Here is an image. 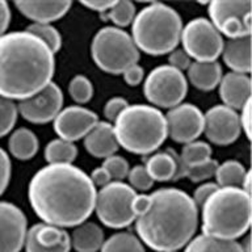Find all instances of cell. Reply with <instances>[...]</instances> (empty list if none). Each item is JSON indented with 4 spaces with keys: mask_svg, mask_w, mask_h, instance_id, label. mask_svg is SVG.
I'll list each match as a JSON object with an SVG mask.
<instances>
[{
    "mask_svg": "<svg viewBox=\"0 0 252 252\" xmlns=\"http://www.w3.org/2000/svg\"><path fill=\"white\" fill-rule=\"evenodd\" d=\"M97 190L90 176L74 164H47L33 175L28 198L42 223L76 227L94 212Z\"/></svg>",
    "mask_w": 252,
    "mask_h": 252,
    "instance_id": "cell-1",
    "label": "cell"
},
{
    "mask_svg": "<svg viewBox=\"0 0 252 252\" xmlns=\"http://www.w3.org/2000/svg\"><path fill=\"white\" fill-rule=\"evenodd\" d=\"M55 57L35 35L27 31L0 37V96L25 100L53 82Z\"/></svg>",
    "mask_w": 252,
    "mask_h": 252,
    "instance_id": "cell-2",
    "label": "cell"
},
{
    "mask_svg": "<svg viewBox=\"0 0 252 252\" xmlns=\"http://www.w3.org/2000/svg\"><path fill=\"white\" fill-rule=\"evenodd\" d=\"M150 206L134 220L138 239L154 251H179L198 227V208L188 193L160 188L150 194Z\"/></svg>",
    "mask_w": 252,
    "mask_h": 252,
    "instance_id": "cell-3",
    "label": "cell"
},
{
    "mask_svg": "<svg viewBox=\"0 0 252 252\" xmlns=\"http://www.w3.org/2000/svg\"><path fill=\"white\" fill-rule=\"evenodd\" d=\"M251 194L240 188H218L201 206L202 234L236 240L251 226Z\"/></svg>",
    "mask_w": 252,
    "mask_h": 252,
    "instance_id": "cell-4",
    "label": "cell"
},
{
    "mask_svg": "<svg viewBox=\"0 0 252 252\" xmlns=\"http://www.w3.org/2000/svg\"><path fill=\"white\" fill-rule=\"evenodd\" d=\"M114 135L118 146L137 155L157 151L168 137L164 114L153 105H127L114 120Z\"/></svg>",
    "mask_w": 252,
    "mask_h": 252,
    "instance_id": "cell-5",
    "label": "cell"
},
{
    "mask_svg": "<svg viewBox=\"0 0 252 252\" xmlns=\"http://www.w3.org/2000/svg\"><path fill=\"white\" fill-rule=\"evenodd\" d=\"M183 20L172 7L150 3L142 8L131 23V38L139 51L146 54H169L180 42Z\"/></svg>",
    "mask_w": 252,
    "mask_h": 252,
    "instance_id": "cell-6",
    "label": "cell"
},
{
    "mask_svg": "<svg viewBox=\"0 0 252 252\" xmlns=\"http://www.w3.org/2000/svg\"><path fill=\"white\" fill-rule=\"evenodd\" d=\"M91 57L100 70L121 75L127 67L137 64L139 50L129 33L116 27L101 28L91 42Z\"/></svg>",
    "mask_w": 252,
    "mask_h": 252,
    "instance_id": "cell-7",
    "label": "cell"
},
{
    "mask_svg": "<svg viewBox=\"0 0 252 252\" xmlns=\"http://www.w3.org/2000/svg\"><path fill=\"white\" fill-rule=\"evenodd\" d=\"M137 192L124 181H112L97 190L94 212L106 227L124 228L135 220L133 200Z\"/></svg>",
    "mask_w": 252,
    "mask_h": 252,
    "instance_id": "cell-8",
    "label": "cell"
},
{
    "mask_svg": "<svg viewBox=\"0 0 252 252\" xmlns=\"http://www.w3.org/2000/svg\"><path fill=\"white\" fill-rule=\"evenodd\" d=\"M187 92L188 80L185 75L168 64L155 67L143 82V94L155 108H175L183 102Z\"/></svg>",
    "mask_w": 252,
    "mask_h": 252,
    "instance_id": "cell-9",
    "label": "cell"
},
{
    "mask_svg": "<svg viewBox=\"0 0 252 252\" xmlns=\"http://www.w3.org/2000/svg\"><path fill=\"white\" fill-rule=\"evenodd\" d=\"M180 42L194 62H214L222 54L224 41L210 20L196 17L183 27Z\"/></svg>",
    "mask_w": 252,
    "mask_h": 252,
    "instance_id": "cell-10",
    "label": "cell"
},
{
    "mask_svg": "<svg viewBox=\"0 0 252 252\" xmlns=\"http://www.w3.org/2000/svg\"><path fill=\"white\" fill-rule=\"evenodd\" d=\"M63 94L57 83H49L38 94L19 101L17 112L24 120L32 124H47L63 109Z\"/></svg>",
    "mask_w": 252,
    "mask_h": 252,
    "instance_id": "cell-11",
    "label": "cell"
},
{
    "mask_svg": "<svg viewBox=\"0 0 252 252\" xmlns=\"http://www.w3.org/2000/svg\"><path fill=\"white\" fill-rule=\"evenodd\" d=\"M164 117L167 134L177 143L187 145L189 142L197 141V138L204 133V113L193 104L181 102L168 109Z\"/></svg>",
    "mask_w": 252,
    "mask_h": 252,
    "instance_id": "cell-12",
    "label": "cell"
},
{
    "mask_svg": "<svg viewBox=\"0 0 252 252\" xmlns=\"http://www.w3.org/2000/svg\"><path fill=\"white\" fill-rule=\"evenodd\" d=\"M239 114L226 105H214L204 113V134L218 146L231 145L239 138Z\"/></svg>",
    "mask_w": 252,
    "mask_h": 252,
    "instance_id": "cell-13",
    "label": "cell"
},
{
    "mask_svg": "<svg viewBox=\"0 0 252 252\" xmlns=\"http://www.w3.org/2000/svg\"><path fill=\"white\" fill-rule=\"evenodd\" d=\"M28 232L27 217L16 205L0 201V252H20Z\"/></svg>",
    "mask_w": 252,
    "mask_h": 252,
    "instance_id": "cell-14",
    "label": "cell"
},
{
    "mask_svg": "<svg viewBox=\"0 0 252 252\" xmlns=\"http://www.w3.org/2000/svg\"><path fill=\"white\" fill-rule=\"evenodd\" d=\"M54 131L61 139L72 142L82 139L98 122L97 114L80 105L63 108L54 118Z\"/></svg>",
    "mask_w": 252,
    "mask_h": 252,
    "instance_id": "cell-15",
    "label": "cell"
},
{
    "mask_svg": "<svg viewBox=\"0 0 252 252\" xmlns=\"http://www.w3.org/2000/svg\"><path fill=\"white\" fill-rule=\"evenodd\" d=\"M24 247L27 252H70V235L63 228L37 223L28 228Z\"/></svg>",
    "mask_w": 252,
    "mask_h": 252,
    "instance_id": "cell-16",
    "label": "cell"
},
{
    "mask_svg": "<svg viewBox=\"0 0 252 252\" xmlns=\"http://www.w3.org/2000/svg\"><path fill=\"white\" fill-rule=\"evenodd\" d=\"M220 97L222 105H226L234 110H240L247 101L251 100V78L250 75L227 72L220 79Z\"/></svg>",
    "mask_w": 252,
    "mask_h": 252,
    "instance_id": "cell-17",
    "label": "cell"
},
{
    "mask_svg": "<svg viewBox=\"0 0 252 252\" xmlns=\"http://www.w3.org/2000/svg\"><path fill=\"white\" fill-rule=\"evenodd\" d=\"M72 3L63 1H35V0H20L15 1L17 11L34 24H51L62 19L70 11Z\"/></svg>",
    "mask_w": 252,
    "mask_h": 252,
    "instance_id": "cell-18",
    "label": "cell"
},
{
    "mask_svg": "<svg viewBox=\"0 0 252 252\" xmlns=\"http://www.w3.org/2000/svg\"><path fill=\"white\" fill-rule=\"evenodd\" d=\"M84 147L94 158L106 159L114 155L120 146L114 135L113 125L110 122L98 121L84 137Z\"/></svg>",
    "mask_w": 252,
    "mask_h": 252,
    "instance_id": "cell-19",
    "label": "cell"
},
{
    "mask_svg": "<svg viewBox=\"0 0 252 252\" xmlns=\"http://www.w3.org/2000/svg\"><path fill=\"white\" fill-rule=\"evenodd\" d=\"M220 55L231 72L248 75L251 72V35L226 41Z\"/></svg>",
    "mask_w": 252,
    "mask_h": 252,
    "instance_id": "cell-20",
    "label": "cell"
},
{
    "mask_svg": "<svg viewBox=\"0 0 252 252\" xmlns=\"http://www.w3.org/2000/svg\"><path fill=\"white\" fill-rule=\"evenodd\" d=\"M223 76L222 67L214 62H192L187 70V78L194 88L200 91H213L218 87Z\"/></svg>",
    "mask_w": 252,
    "mask_h": 252,
    "instance_id": "cell-21",
    "label": "cell"
},
{
    "mask_svg": "<svg viewBox=\"0 0 252 252\" xmlns=\"http://www.w3.org/2000/svg\"><path fill=\"white\" fill-rule=\"evenodd\" d=\"M70 243L76 252H97L104 243V231L94 222H83L74 228Z\"/></svg>",
    "mask_w": 252,
    "mask_h": 252,
    "instance_id": "cell-22",
    "label": "cell"
},
{
    "mask_svg": "<svg viewBox=\"0 0 252 252\" xmlns=\"http://www.w3.org/2000/svg\"><path fill=\"white\" fill-rule=\"evenodd\" d=\"M145 167L150 177L155 181H172L176 173V161H175V150L168 149L165 151L153 154L146 157Z\"/></svg>",
    "mask_w": 252,
    "mask_h": 252,
    "instance_id": "cell-23",
    "label": "cell"
},
{
    "mask_svg": "<svg viewBox=\"0 0 252 252\" xmlns=\"http://www.w3.org/2000/svg\"><path fill=\"white\" fill-rule=\"evenodd\" d=\"M252 3L250 0H214L208 3L210 23L217 27L228 17H243L251 13Z\"/></svg>",
    "mask_w": 252,
    "mask_h": 252,
    "instance_id": "cell-24",
    "label": "cell"
},
{
    "mask_svg": "<svg viewBox=\"0 0 252 252\" xmlns=\"http://www.w3.org/2000/svg\"><path fill=\"white\" fill-rule=\"evenodd\" d=\"M8 149L16 159L29 160L38 151V139L31 129L20 127L11 134Z\"/></svg>",
    "mask_w": 252,
    "mask_h": 252,
    "instance_id": "cell-25",
    "label": "cell"
},
{
    "mask_svg": "<svg viewBox=\"0 0 252 252\" xmlns=\"http://www.w3.org/2000/svg\"><path fill=\"white\" fill-rule=\"evenodd\" d=\"M184 252H244V250L236 240L218 239L200 234L189 240Z\"/></svg>",
    "mask_w": 252,
    "mask_h": 252,
    "instance_id": "cell-26",
    "label": "cell"
},
{
    "mask_svg": "<svg viewBox=\"0 0 252 252\" xmlns=\"http://www.w3.org/2000/svg\"><path fill=\"white\" fill-rule=\"evenodd\" d=\"M247 169L240 161L226 160L218 164L216 171V184L220 188H242Z\"/></svg>",
    "mask_w": 252,
    "mask_h": 252,
    "instance_id": "cell-27",
    "label": "cell"
},
{
    "mask_svg": "<svg viewBox=\"0 0 252 252\" xmlns=\"http://www.w3.org/2000/svg\"><path fill=\"white\" fill-rule=\"evenodd\" d=\"M78 157V147L75 143L61 138L53 139L45 147V159L47 164H72Z\"/></svg>",
    "mask_w": 252,
    "mask_h": 252,
    "instance_id": "cell-28",
    "label": "cell"
},
{
    "mask_svg": "<svg viewBox=\"0 0 252 252\" xmlns=\"http://www.w3.org/2000/svg\"><path fill=\"white\" fill-rule=\"evenodd\" d=\"M100 252H145V247L137 235L121 231L104 240Z\"/></svg>",
    "mask_w": 252,
    "mask_h": 252,
    "instance_id": "cell-29",
    "label": "cell"
},
{
    "mask_svg": "<svg viewBox=\"0 0 252 252\" xmlns=\"http://www.w3.org/2000/svg\"><path fill=\"white\" fill-rule=\"evenodd\" d=\"M137 15V9L130 0H114L113 5L104 13H100V19L104 21H112L116 28L127 27L133 23Z\"/></svg>",
    "mask_w": 252,
    "mask_h": 252,
    "instance_id": "cell-30",
    "label": "cell"
},
{
    "mask_svg": "<svg viewBox=\"0 0 252 252\" xmlns=\"http://www.w3.org/2000/svg\"><path fill=\"white\" fill-rule=\"evenodd\" d=\"M212 154L213 150L209 143L202 141H193L184 145L179 155L187 167H193V165L210 160Z\"/></svg>",
    "mask_w": 252,
    "mask_h": 252,
    "instance_id": "cell-31",
    "label": "cell"
},
{
    "mask_svg": "<svg viewBox=\"0 0 252 252\" xmlns=\"http://www.w3.org/2000/svg\"><path fill=\"white\" fill-rule=\"evenodd\" d=\"M25 31L29 32L31 34L35 35L37 38L41 39L53 51V54H55L62 47V37H61V33L51 24L32 23Z\"/></svg>",
    "mask_w": 252,
    "mask_h": 252,
    "instance_id": "cell-32",
    "label": "cell"
},
{
    "mask_svg": "<svg viewBox=\"0 0 252 252\" xmlns=\"http://www.w3.org/2000/svg\"><path fill=\"white\" fill-rule=\"evenodd\" d=\"M68 94L76 104H87L94 96V86L87 76L76 75L68 83Z\"/></svg>",
    "mask_w": 252,
    "mask_h": 252,
    "instance_id": "cell-33",
    "label": "cell"
},
{
    "mask_svg": "<svg viewBox=\"0 0 252 252\" xmlns=\"http://www.w3.org/2000/svg\"><path fill=\"white\" fill-rule=\"evenodd\" d=\"M17 105L12 100L0 96V138L7 135L17 121Z\"/></svg>",
    "mask_w": 252,
    "mask_h": 252,
    "instance_id": "cell-34",
    "label": "cell"
},
{
    "mask_svg": "<svg viewBox=\"0 0 252 252\" xmlns=\"http://www.w3.org/2000/svg\"><path fill=\"white\" fill-rule=\"evenodd\" d=\"M101 167L109 173L112 181H124V179L127 177V173L130 171L127 160L125 158L116 155V154L104 159Z\"/></svg>",
    "mask_w": 252,
    "mask_h": 252,
    "instance_id": "cell-35",
    "label": "cell"
},
{
    "mask_svg": "<svg viewBox=\"0 0 252 252\" xmlns=\"http://www.w3.org/2000/svg\"><path fill=\"white\" fill-rule=\"evenodd\" d=\"M218 163L214 159L201 163V164L193 165V167H187V173L185 177H188L192 183H206L209 179H212L216 175Z\"/></svg>",
    "mask_w": 252,
    "mask_h": 252,
    "instance_id": "cell-36",
    "label": "cell"
},
{
    "mask_svg": "<svg viewBox=\"0 0 252 252\" xmlns=\"http://www.w3.org/2000/svg\"><path fill=\"white\" fill-rule=\"evenodd\" d=\"M127 179H129L130 187L137 192H147L149 189L154 187V180L150 177L146 168L143 165L138 164L134 165L133 168H130L129 173H127Z\"/></svg>",
    "mask_w": 252,
    "mask_h": 252,
    "instance_id": "cell-37",
    "label": "cell"
},
{
    "mask_svg": "<svg viewBox=\"0 0 252 252\" xmlns=\"http://www.w3.org/2000/svg\"><path fill=\"white\" fill-rule=\"evenodd\" d=\"M127 105H129L127 100L121 97V96H116V97L109 98L106 101L105 106H104V116H105V118L109 122H114V120L127 108Z\"/></svg>",
    "mask_w": 252,
    "mask_h": 252,
    "instance_id": "cell-38",
    "label": "cell"
},
{
    "mask_svg": "<svg viewBox=\"0 0 252 252\" xmlns=\"http://www.w3.org/2000/svg\"><path fill=\"white\" fill-rule=\"evenodd\" d=\"M12 175V163L8 154L0 147V196L5 192Z\"/></svg>",
    "mask_w": 252,
    "mask_h": 252,
    "instance_id": "cell-39",
    "label": "cell"
},
{
    "mask_svg": "<svg viewBox=\"0 0 252 252\" xmlns=\"http://www.w3.org/2000/svg\"><path fill=\"white\" fill-rule=\"evenodd\" d=\"M192 63V59L181 47H176L168 54V66L173 67L179 71H187Z\"/></svg>",
    "mask_w": 252,
    "mask_h": 252,
    "instance_id": "cell-40",
    "label": "cell"
},
{
    "mask_svg": "<svg viewBox=\"0 0 252 252\" xmlns=\"http://www.w3.org/2000/svg\"><path fill=\"white\" fill-rule=\"evenodd\" d=\"M220 188L216 183H212V181H206V183H202L201 185H198L196 189H194V193H193L192 200L193 202L196 204V206L198 209L205 204V201L208 200L209 197L212 196L213 193L216 192L217 189Z\"/></svg>",
    "mask_w": 252,
    "mask_h": 252,
    "instance_id": "cell-41",
    "label": "cell"
},
{
    "mask_svg": "<svg viewBox=\"0 0 252 252\" xmlns=\"http://www.w3.org/2000/svg\"><path fill=\"white\" fill-rule=\"evenodd\" d=\"M121 75L124 76V80L126 82V84H129L130 87H135L143 82L145 71H143V68L137 63V64H133V66L127 67Z\"/></svg>",
    "mask_w": 252,
    "mask_h": 252,
    "instance_id": "cell-42",
    "label": "cell"
},
{
    "mask_svg": "<svg viewBox=\"0 0 252 252\" xmlns=\"http://www.w3.org/2000/svg\"><path fill=\"white\" fill-rule=\"evenodd\" d=\"M251 104L252 100L246 102L243 108L240 109L239 114L240 129L244 133V135L247 137V139H251Z\"/></svg>",
    "mask_w": 252,
    "mask_h": 252,
    "instance_id": "cell-43",
    "label": "cell"
},
{
    "mask_svg": "<svg viewBox=\"0 0 252 252\" xmlns=\"http://www.w3.org/2000/svg\"><path fill=\"white\" fill-rule=\"evenodd\" d=\"M90 179L92 181V184L94 185V188L97 187V188H104L106 185L112 183V179H110L109 173L106 172L105 169L102 168V167H97V168H94L90 175Z\"/></svg>",
    "mask_w": 252,
    "mask_h": 252,
    "instance_id": "cell-44",
    "label": "cell"
},
{
    "mask_svg": "<svg viewBox=\"0 0 252 252\" xmlns=\"http://www.w3.org/2000/svg\"><path fill=\"white\" fill-rule=\"evenodd\" d=\"M150 194H145V193H139V194H135L133 200V212L135 214V218L138 216H141L143 213L149 209L150 206Z\"/></svg>",
    "mask_w": 252,
    "mask_h": 252,
    "instance_id": "cell-45",
    "label": "cell"
},
{
    "mask_svg": "<svg viewBox=\"0 0 252 252\" xmlns=\"http://www.w3.org/2000/svg\"><path fill=\"white\" fill-rule=\"evenodd\" d=\"M11 8L8 3L4 0H0V37L5 34V31L11 23Z\"/></svg>",
    "mask_w": 252,
    "mask_h": 252,
    "instance_id": "cell-46",
    "label": "cell"
},
{
    "mask_svg": "<svg viewBox=\"0 0 252 252\" xmlns=\"http://www.w3.org/2000/svg\"><path fill=\"white\" fill-rule=\"evenodd\" d=\"M113 1H109V0H91V1H80L83 7L88 8L91 11H96L98 12V15L100 13H104L109 9L112 5H113Z\"/></svg>",
    "mask_w": 252,
    "mask_h": 252,
    "instance_id": "cell-47",
    "label": "cell"
},
{
    "mask_svg": "<svg viewBox=\"0 0 252 252\" xmlns=\"http://www.w3.org/2000/svg\"><path fill=\"white\" fill-rule=\"evenodd\" d=\"M171 252H179V251H171Z\"/></svg>",
    "mask_w": 252,
    "mask_h": 252,
    "instance_id": "cell-48",
    "label": "cell"
}]
</instances>
